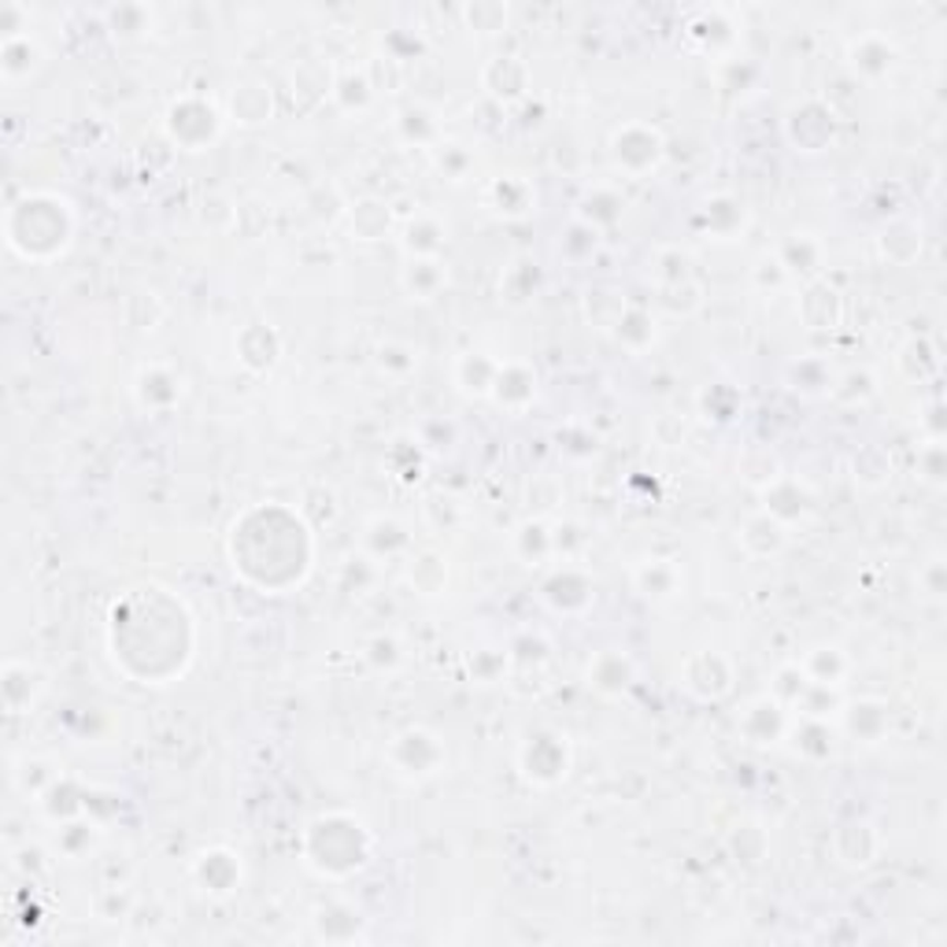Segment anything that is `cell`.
I'll return each mask as SVG.
<instances>
[{"label":"cell","instance_id":"6da1fadb","mask_svg":"<svg viewBox=\"0 0 947 947\" xmlns=\"http://www.w3.org/2000/svg\"><path fill=\"white\" fill-rule=\"evenodd\" d=\"M70 233H75V219H70V203L53 197V192H34V197L19 200L8 216V244L26 260H53L67 249Z\"/></svg>","mask_w":947,"mask_h":947},{"label":"cell","instance_id":"7a4b0ae2","mask_svg":"<svg viewBox=\"0 0 947 947\" xmlns=\"http://www.w3.org/2000/svg\"><path fill=\"white\" fill-rule=\"evenodd\" d=\"M304 851H308V862L315 870L344 878V873L360 870L366 862L371 837H366V829L352 814H322V818H315L308 826Z\"/></svg>","mask_w":947,"mask_h":947},{"label":"cell","instance_id":"3957f363","mask_svg":"<svg viewBox=\"0 0 947 947\" xmlns=\"http://www.w3.org/2000/svg\"><path fill=\"white\" fill-rule=\"evenodd\" d=\"M663 134H659L656 126H648V122H626L623 130H615V137H610V156H615V167L626 170V175H648V170H656L659 163H663Z\"/></svg>","mask_w":947,"mask_h":947},{"label":"cell","instance_id":"277c9868","mask_svg":"<svg viewBox=\"0 0 947 947\" xmlns=\"http://www.w3.org/2000/svg\"><path fill=\"white\" fill-rule=\"evenodd\" d=\"M389 762H393V770L407 781L433 778V773L444 767V745L433 737L430 729H419V726L404 729L400 737H393Z\"/></svg>","mask_w":947,"mask_h":947},{"label":"cell","instance_id":"5b68a950","mask_svg":"<svg viewBox=\"0 0 947 947\" xmlns=\"http://www.w3.org/2000/svg\"><path fill=\"white\" fill-rule=\"evenodd\" d=\"M219 111L208 104V100L200 97H181L178 104H170L167 111V130L170 137L178 141L181 148L197 152L203 145H211V141L219 137Z\"/></svg>","mask_w":947,"mask_h":947},{"label":"cell","instance_id":"8992f818","mask_svg":"<svg viewBox=\"0 0 947 947\" xmlns=\"http://www.w3.org/2000/svg\"><path fill=\"white\" fill-rule=\"evenodd\" d=\"M518 762H522L526 778L541 781V785H552V781L563 778L566 767H570L566 737H559V733H537V737L526 740Z\"/></svg>","mask_w":947,"mask_h":947},{"label":"cell","instance_id":"52a82bcc","mask_svg":"<svg viewBox=\"0 0 947 947\" xmlns=\"http://www.w3.org/2000/svg\"><path fill=\"white\" fill-rule=\"evenodd\" d=\"M837 134V122H833V111L818 100H807L803 108L792 111L789 119V137L800 152H822Z\"/></svg>","mask_w":947,"mask_h":947},{"label":"cell","instance_id":"ba28073f","mask_svg":"<svg viewBox=\"0 0 947 947\" xmlns=\"http://www.w3.org/2000/svg\"><path fill=\"white\" fill-rule=\"evenodd\" d=\"M634 678H637L634 659L618 648L596 651L593 663H588V685H593L599 696H623V692L634 685Z\"/></svg>","mask_w":947,"mask_h":947},{"label":"cell","instance_id":"9c48e42d","mask_svg":"<svg viewBox=\"0 0 947 947\" xmlns=\"http://www.w3.org/2000/svg\"><path fill=\"white\" fill-rule=\"evenodd\" d=\"M785 711L789 707L773 696L751 700L745 707V715H740V733H745L751 745H773V740L785 733Z\"/></svg>","mask_w":947,"mask_h":947},{"label":"cell","instance_id":"30bf717a","mask_svg":"<svg viewBox=\"0 0 947 947\" xmlns=\"http://www.w3.org/2000/svg\"><path fill=\"white\" fill-rule=\"evenodd\" d=\"M238 355H241V363L249 366V371H271L274 363H278V355H282V338L278 333H274V326H267V322H249L241 330V338H238Z\"/></svg>","mask_w":947,"mask_h":947},{"label":"cell","instance_id":"8fae6325","mask_svg":"<svg viewBox=\"0 0 947 947\" xmlns=\"http://www.w3.org/2000/svg\"><path fill=\"white\" fill-rule=\"evenodd\" d=\"M488 396H496V400H500L504 407H511V411H522V407L537 396V374L529 371L526 363H500L493 393Z\"/></svg>","mask_w":947,"mask_h":947},{"label":"cell","instance_id":"7c38bea8","mask_svg":"<svg viewBox=\"0 0 947 947\" xmlns=\"http://www.w3.org/2000/svg\"><path fill=\"white\" fill-rule=\"evenodd\" d=\"M700 659H704V674H700L696 667L685 663V689L692 692V696L700 700H718L726 696L729 685H733V670L726 659L718 656V651H700Z\"/></svg>","mask_w":947,"mask_h":947},{"label":"cell","instance_id":"4fadbf2b","mask_svg":"<svg viewBox=\"0 0 947 947\" xmlns=\"http://www.w3.org/2000/svg\"><path fill=\"white\" fill-rule=\"evenodd\" d=\"M789 533H785V522H778L773 515H751L745 529H740V544H745L748 555L756 559H767V555H778L785 548Z\"/></svg>","mask_w":947,"mask_h":947},{"label":"cell","instance_id":"5bb4252c","mask_svg":"<svg viewBox=\"0 0 947 947\" xmlns=\"http://www.w3.org/2000/svg\"><path fill=\"white\" fill-rule=\"evenodd\" d=\"M526 78H529V70H526V64L518 56H496V59H488V67L482 70L485 89L493 97H500V100L522 97L526 93Z\"/></svg>","mask_w":947,"mask_h":947},{"label":"cell","instance_id":"9a60e30c","mask_svg":"<svg viewBox=\"0 0 947 947\" xmlns=\"http://www.w3.org/2000/svg\"><path fill=\"white\" fill-rule=\"evenodd\" d=\"M448 274L437 263V256H411L404 267V289L411 293V300H433L444 289Z\"/></svg>","mask_w":947,"mask_h":947},{"label":"cell","instance_id":"2e32d148","mask_svg":"<svg viewBox=\"0 0 947 947\" xmlns=\"http://www.w3.org/2000/svg\"><path fill=\"white\" fill-rule=\"evenodd\" d=\"M800 315H803V322H807L811 330H833V326L840 322L837 293H833L829 285H822V282L807 285V293L800 297Z\"/></svg>","mask_w":947,"mask_h":947},{"label":"cell","instance_id":"e0dca14e","mask_svg":"<svg viewBox=\"0 0 947 947\" xmlns=\"http://www.w3.org/2000/svg\"><path fill=\"white\" fill-rule=\"evenodd\" d=\"M837 837L851 840V848L848 844L833 848L844 867H867V862H873V855H878V833H873L870 822H844L837 829Z\"/></svg>","mask_w":947,"mask_h":947},{"label":"cell","instance_id":"ac0fdd59","mask_svg":"<svg viewBox=\"0 0 947 947\" xmlns=\"http://www.w3.org/2000/svg\"><path fill=\"white\" fill-rule=\"evenodd\" d=\"M637 588L645 593L648 599H667L678 593L681 585V570L670 563V559H645V563L637 566L634 574Z\"/></svg>","mask_w":947,"mask_h":947},{"label":"cell","instance_id":"d6986e66","mask_svg":"<svg viewBox=\"0 0 947 947\" xmlns=\"http://www.w3.org/2000/svg\"><path fill=\"white\" fill-rule=\"evenodd\" d=\"M778 260L785 274H814L822 267V244L814 233H789L778 249Z\"/></svg>","mask_w":947,"mask_h":947},{"label":"cell","instance_id":"ffe728a7","mask_svg":"<svg viewBox=\"0 0 947 947\" xmlns=\"http://www.w3.org/2000/svg\"><path fill=\"white\" fill-rule=\"evenodd\" d=\"M704 227L715 241H733V233L745 230V203L733 197H715L704 203Z\"/></svg>","mask_w":947,"mask_h":947},{"label":"cell","instance_id":"44dd1931","mask_svg":"<svg viewBox=\"0 0 947 947\" xmlns=\"http://www.w3.org/2000/svg\"><path fill=\"white\" fill-rule=\"evenodd\" d=\"M488 203H493V211H500V216H526V211L533 208V189H529L522 178H500L488 186Z\"/></svg>","mask_w":947,"mask_h":947},{"label":"cell","instance_id":"7402d4cb","mask_svg":"<svg viewBox=\"0 0 947 947\" xmlns=\"http://www.w3.org/2000/svg\"><path fill=\"white\" fill-rule=\"evenodd\" d=\"M615 338L626 344L629 352H645L651 341H656V319L645 308H629L623 311V319L615 322Z\"/></svg>","mask_w":947,"mask_h":947},{"label":"cell","instance_id":"603a6c76","mask_svg":"<svg viewBox=\"0 0 947 947\" xmlns=\"http://www.w3.org/2000/svg\"><path fill=\"white\" fill-rule=\"evenodd\" d=\"M851 67L859 70V75H867V78L884 75V70L892 67L889 41L878 37V34H867L862 41H855V45H851Z\"/></svg>","mask_w":947,"mask_h":947},{"label":"cell","instance_id":"cb8c5ba5","mask_svg":"<svg viewBox=\"0 0 947 947\" xmlns=\"http://www.w3.org/2000/svg\"><path fill=\"white\" fill-rule=\"evenodd\" d=\"M496 371H500V363H493L488 355L482 352H466L460 366H455V378H460V385L466 393H493V382H496Z\"/></svg>","mask_w":947,"mask_h":947},{"label":"cell","instance_id":"d4e9b609","mask_svg":"<svg viewBox=\"0 0 947 947\" xmlns=\"http://www.w3.org/2000/svg\"><path fill=\"white\" fill-rule=\"evenodd\" d=\"M515 548H518V555H522L529 566L544 563L548 555H555V533L544 522H526L515 533Z\"/></svg>","mask_w":947,"mask_h":947},{"label":"cell","instance_id":"484cf974","mask_svg":"<svg viewBox=\"0 0 947 947\" xmlns=\"http://www.w3.org/2000/svg\"><path fill=\"white\" fill-rule=\"evenodd\" d=\"M156 393H163V400H167V407L181 396L178 382L170 378V374L163 371V366H148V371H141V378H137V400H141V407H148V411H156V407H159V396H156Z\"/></svg>","mask_w":947,"mask_h":947},{"label":"cell","instance_id":"4316f807","mask_svg":"<svg viewBox=\"0 0 947 947\" xmlns=\"http://www.w3.org/2000/svg\"><path fill=\"white\" fill-rule=\"evenodd\" d=\"M233 119L238 122H249V126H256V122H263L271 115V89L260 86V81H249V86H241L238 93H233Z\"/></svg>","mask_w":947,"mask_h":947},{"label":"cell","instance_id":"83f0119b","mask_svg":"<svg viewBox=\"0 0 947 947\" xmlns=\"http://www.w3.org/2000/svg\"><path fill=\"white\" fill-rule=\"evenodd\" d=\"M389 222H393L389 203H382V200H363V203H355V208H352V230H355V238H363V241L385 238Z\"/></svg>","mask_w":947,"mask_h":947},{"label":"cell","instance_id":"f1b7e54d","mask_svg":"<svg viewBox=\"0 0 947 947\" xmlns=\"http://www.w3.org/2000/svg\"><path fill=\"white\" fill-rule=\"evenodd\" d=\"M404 244H407V252H411V256H437V252H441V244H444V227L437 219H430V216H419L411 227H407Z\"/></svg>","mask_w":947,"mask_h":947},{"label":"cell","instance_id":"f546056e","mask_svg":"<svg viewBox=\"0 0 947 947\" xmlns=\"http://www.w3.org/2000/svg\"><path fill=\"white\" fill-rule=\"evenodd\" d=\"M222 870H241L238 867V859H233L230 851H211V855H203V859L197 862V873H200V884L208 892H230L233 884H238V878H222Z\"/></svg>","mask_w":947,"mask_h":947},{"label":"cell","instance_id":"4dcf8cb0","mask_svg":"<svg viewBox=\"0 0 947 947\" xmlns=\"http://www.w3.org/2000/svg\"><path fill=\"white\" fill-rule=\"evenodd\" d=\"M884 726H889V715H884L881 704H851L848 707V729L859 740H867V745H873V740L881 737Z\"/></svg>","mask_w":947,"mask_h":947},{"label":"cell","instance_id":"1f68e13d","mask_svg":"<svg viewBox=\"0 0 947 947\" xmlns=\"http://www.w3.org/2000/svg\"><path fill=\"white\" fill-rule=\"evenodd\" d=\"M803 663H822V670H811V681L814 685H829V689H837L840 685V678L848 674V659L840 656V648H814L807 659H803Z\"/></svg>","mask_w":947,"mask_h":947},{"label":"cell","instance_id":"d6a6232c","mask_svg":"<svg viewBox=\"0 0 947 947\" xmlns=\"http://www.w3.org/2000/svg\"><path fill=\"white\" fill-rule=\"evenodd\" d=\"M411 582L419 585V593H426V596H437L444 588V582H448V566H444V559L441 555H433V552H426V555H419L411 563Z\"/></svg>","mask_w":947,"mask_h":947},{"label":"cell","instance_id":"836d02e7","mask_svg":"<svg viewBox=\"0 0 947 947\" xmlns=\"http://www.w3.org/2000/svg\"><path fill=\"white\" fill-rule=\"evenodd\" d=\"M807 685H811V678L803 674V667H800V663H792V667H781V670H778V678H773V692H770V696H773V700H781V704H785V707H792V704H796V700L803 696V689H807Z\"/></svg>","mask_w":947,"mask_h":947},{"label":"cell","instance_id":"e575fe53","mask_svg":"<svg viewBox=\"0 0 947 947\" xmlns=\"http://www.w3.org/2000/svg\"><path fill=\"white\" fill-rule=\"evenodd\" d=\"M466 23H471L474 30H485V34H493V30H504L507 8H504V4H474V8H466Z\"/></svg>","mask_w":947,"mask_h":947},{"label":"cell","instance_id":"d590c367","mask_svg":"<svg viewBox=\"0 0 947 947\" xmlns=\"http://www.w3.org/2000/svg\"><path fill=\"white\" fill-rule=\"evenodd\" d=\"M789 274H785V267H781V260L778 256H767V260H759V267H756V282H770V285H781L785 282Z\"/></svg>","mask_w":947,"mask_h":947}]
</instances>
